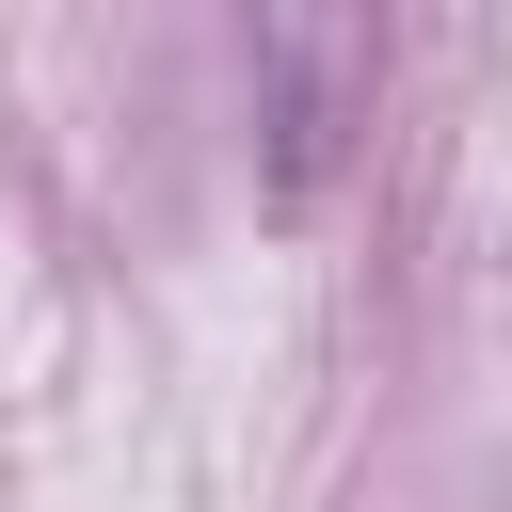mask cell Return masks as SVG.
Returning a JSON list of instances; mask_svg holds the SVG:
<instances>
[{
	"label": "cell",
	"instance_id": "cell-1",
	"mask_svg": "<svg viewBox=\"0 0 512 512\" xmlns=\"http://www.w3.org/2000/svg\"><path fill=\"white\" fill-rule=\"evenodd\" d=\"M256 48H272V192L304 208L352 128V0H256Z\"/></svg>",
	"mask_w": 512,
	"mask_h": 512
}]
</instances>
